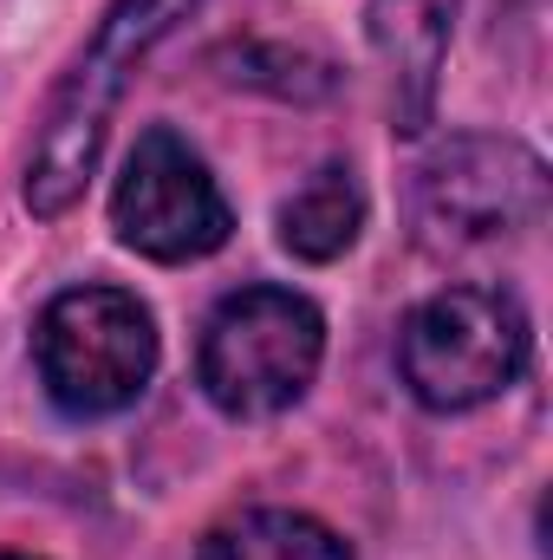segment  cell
<instances>
[{
  "instance_id": "obj_10",
  "label": "cell",
  "mask_w": 553,
  "mask_h": 560,
  "mask_svg": "<svg viewBox=\"0 0 553 560\" xmlns=\"http://www.w3.org/2000/svg\"><path fill=\"white\" fill-rule=\"evenodd\" d=\"M0 560H26V555H0Z\"/></svg>"
},
{
  "instance_id": "obj_5",
  "label": "cell",
  "mask_w": 553,
  "mask_h": 560,
  "mask_svg": "<svg viewBox=\"0 0 553 560\" xmlns=\"http://www.w3.org/2000/svg\"><path fill=\"white\" fill-rule=\"evenodd\" d=\"M548 215V163L515 138L462 131L416 163V229L430 248H489Z\"/></svg>"
},
{
  "instance_id": "obj_7",
  "label": "cell",
  "mask_w": 553,
  "mask_h": 560,
  "mask_svg": "<svg viewBox=\"0 0 553 560\" xmlns=\"http://www.w3.org/2000/svg\"><path fill=\"white\" fill-rule=\"evenodd\" d=\"M456 7L462 0H372L365 7V39L385 66V105H391L398 138H423L436 118V85H443V59H449Z\"/></svg>"
},
{
  "instance_id": "obj_6",
  "label": "cell",
  "mask_w": 553,
  "mask_h": 560,
  "mask_svg": "<svg viewBox=\"0 0 553 560\" xmlns=\"http://www.w3.org/2000/svg\"><path fill=\"white\" fill-rule=\"evenodd\" d=\"M111 229L125 248H138L143 261H202L228 242L235 209L222 196V183L209 176V163L176 138L169 125H150L131 156L125 176L111 189Z\"/></svg>"
},
{
  "instance_id": "obj_1",
  "label": "cell",
  "mask_w": 553,
  "mask_h": 560,
  "mask_svg": "<svg viewBox=\"0 0 553 560\" xmlns=\"http://www.w3.org/2000/svg\"><path fill=\"white\" fill-rule=\"evenodd\" d=\"M196 7L202 0H111V13L98 20V33L85 39V52L59 79V92L46 105V125H39V143L26 156V209L39 222L66 215L85 196V183L98 170V150H105V125H111L131 72Z\"/></svg>"
},
{
  "instance_id": "obj_4",
  "label": "cell",
  "mask_w": 553,
  "mask_h": 560,
  "mask_svg": "<svg viewBox=\"0 0 553 560\" xmlns=\"http://www.w3.org/2000/svg\"><path fill=\"white\" fill-rule=\"evenodd\" d=\"M528 313L508 287H443L398 332V372L423 411H475L528 372Z\"/></svg>"
},
{
  "instance_id": "obj_9",
  "label": "cell",
  "mask_w": 553,
  "mask_h": 560,
  "mask_svg": "<svg viewBox=\"0 0 553 560\" xmlns=\"http://www.w3.org/2000/svg\"><path fill=\"white\" fill-rule=\"evenodd\" d=\"M196 560H358L345 548V535H332L313 515L293 509H242L222 528H209Z\"/></svg>"
},
{
  "instance_id": "obj_2",
  "label": "cell",
  "mask_w": 553,
  "mask_h": 560,
  "mask_svg": "<svg viewBox=\"0 0 553 560\" xmlns=\"http://www.w3.org/2000/svg\"><path fill=\"white\" fill-rule=\"evenodd\" d=\"M326 359V319L293 287L228 293L196 346V378L222 418H280L306 398Z\"/></svg>"
},
{
  "instance_id": "obj_8",
  "label": "cell",
  "mask_w": 553,
  "mask_h": 560,
  "mask_svg": "<svg viewBox=\"0 0 553 560\" xmlns=\"http://www.w3.org/2000/svg\"><path fill=\"white\" fill-rule=\"evenodd\" d=\"M365 229V189L345 163L313 170L286 202H280V248L299 261H339Z\"/></svg>"
},
{
  "instance_id": "obj_3",
  "label": "cell",
  "mask_w": 553,
  "mask_h": 560,
  "mask_svg": "<svg viewBox=\"0 0 553 560\" xmlns=\"http://www.w3.org/2000/svg\"><path fill=\"white\" fill-rule=\"evenodd\" d=\"M33 365L66 418H118L156 378V319L125 287H66L33 326Z\"/></svg>"
}]
</instances>
